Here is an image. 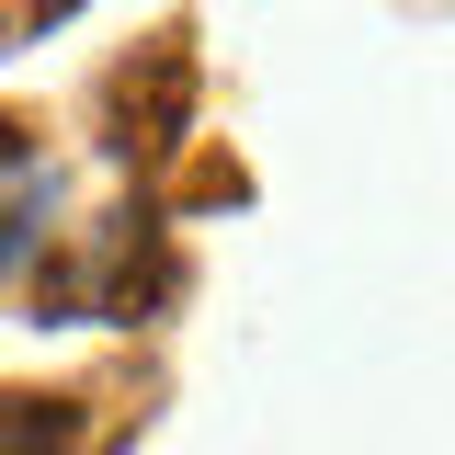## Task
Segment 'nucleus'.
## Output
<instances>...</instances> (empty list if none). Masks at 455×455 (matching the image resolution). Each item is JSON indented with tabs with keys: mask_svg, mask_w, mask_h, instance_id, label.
<instances>
[{
	"mask_svg": "<svg viewBox=\"0 0 455 455\" xmlns=\"http://www.w3.org/2000/svg\"><path fill=\"white\" fill-rule=\"evenodd\" d=\"M68 444V398H0V455H57Z\"/></svg>",
	"mask_w": 455,
	"mask_h": 455,
	"instance_id": "nucleus-1",
	"label": "nucleus"
}]
</instances>
